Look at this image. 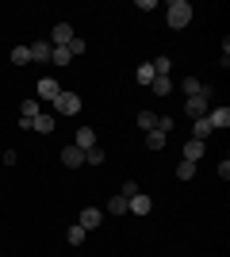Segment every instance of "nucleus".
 Wrapping results in <instances>:
<instances>
[{
    "mask_svg": "<svg viewBox=\"0 0 230 257\" xmlns=\"http://www.w3.org/2000/svg\"><path fill=\"white\" fill-rule=\"evenodd\" d=\"M165 142H169V135H161V131H146V146H150V150H165Z\"/></svg>",
    "mask_w": 230,
    "mask_h": 257,
    "instance_id": "19",
    "label": "nucleus"
},
{
    "mask_svg": "<svg viewBox=\"0 0 230 257\" xmlns=\"http://www.w3.org/2000/svg\"><path fill=\"white\" fill-rule=\"evenodd\" d=\"M62 85H58V77H39V104H54Z\"/></svg>",
    "mask_w": 230,
    "mask_h": 257,
    "instance_id": "4",
    "label": "nucleus"
},
{
    "mask_svg": "<svg viewBox=\"0 0 230 257\" xmlns=\"http://www.w3.org/2000/svg\"><path fill=\"white\" fill-rule=\"evenodd\" d=\"M85 238H88V230H85L81 223H73V226L66 230V242H69V246H85Z\"/></svg>",
    "mask_w": 230,
    "mask_h": 257,
    "instance_id": "17",
    "label": "nucleus"
},
{
    "mask_svg": "<svg viewBox=\"0 0 230 257\" xmlns=\"http://www.w3.org/2000/svg\"><path fill=\"white\" fill-rule=\"evenodd\" d=\"M62 165H69V169H81V165H85V150L69 142L66 150H62Z\"/></svg>",
    "mask_w": 230,
    "mask_h": 257,
    "instance_id": "7",
    "label": "nucleus"
},
{
    "mask_svg": "<svg viewBox=\"0 0 230 257\" xmlns=\"http://www.w3.org/2000/svg\"><path fill=\"white\" fill-rule=\"evenodd\" d=\"M211 100H215V88L203 85L196 96H188V100H184V115H188V119H203V115L211 111Z\"/></svg>",
    "mask_w": 230,
    "mask_h": 257,
    "instance_id": "2",
    "label": "nucleus"
},
{
    "mask_svg": "<svg viewBox=\"0 0 230 257\" xmlns=\"http://www.w3.org/2000/svg\"><path fill=\"white\" fill-rule=\"evenodd\" d=\"M85 39H77V35H73V39H69V46H66V50H69V58H77V54H85Z\"/></svg>",
    "mask_w": 230,
    "mask_h": 257,
    "instance_id": "28",
    "label": "nucleus"
},
{
    "mask_svg": "<svg viewBox=\"0 0 230 257\" xmlns=\"http://www.w3.org/2000/svg\"><path fill=\"white\" fill-rule=\"evenodd\" d=\"M127 211H134V215H150V211H153V200L138 192V196H131V200H127Z\"/></svg>",
    "mask_w": 230,
    "mask_h": 257,
    "instance_id": "12",
    "label": "nucleus"
},
{
    "mask_svg": "<svg viewBox=\"0 0 230 257\" xmlns=\"http://www.w3.org/2000/svg\"><path fill=\"white\" fill-rule=\"evenodd\" d=\"M199 88H203V81H196V77H192V73H188L184 81H180V92H184V100H188V96H196Z\"/></svg>",
    "mask_w": 230,
    "mask_h": 257,
    "instance_id": "22",
    "label": "nucleus"
},
{
    "mask_svg": "<svg viewBox=\"0 0 230 257\" xmlns=\"http://www.w3.org/2000/svg\"><path fill=\"white\" fill-rule=\"evenodd\" d=\"M150 88H153V96H169V92H173V88H176V81H173V77H153V81H150Z\"/></svg>",
    "mask_w": 230,
    "mask_h": 257,
    "instance_id": "13",
    "label": "nucleus"
},
{
    "mask_svg": "<svg viewBox=\"0 0 230 257\" xmlns=\"http://www.w3.org/2000/svg\"><path fill=\"white\" fill-rule=\"evenodd\" d=\"M27 50H31V62H50V54H54V46L50 43H43V39H39V43H27Z\"/></svg>",
    "mask_w": 230,
    "mask_h": 257,
    "instance_id": "10",
    "label": "nucleus"
},
{
    "mask_svg": "<svg viewBox=\"0 0 230 257\" xmlns=\"http://www.w3.org/2000/svg\"><path fill=\"white\" fill-rule=\"evenodd\" d=\"M192 177H196V165H192V161H180V165H176V181H192Z\"/></svg>",
    "mask_w": 230,
    "mask_h": 257,
    "instance_id": "26",
    "label": "nucleus"
},
{
    "mask_svg": "<svg viewBox=\"0 0 230 257\" xmlns=\"http://www.w3.org/2000/svg\"><path fill=\"white\" fill-rule=\"evenodd\" d=\"M119 196H127V200H131V196H138V181H127L123 184V192Z\"/></svg>",
    "mask_w": 230,
    "mask_h": 257,
    "instance_id": "30",
    "label": "nucleus"
},
{
    "mask_svg": "<svg viewBox=\"0 0 230 257\" xmlns=\"http://www.w3.org/2000/svg\"><path fill=\"white\" fill-rule=\"evenodd\" d=\"M153 73H157V77H169V69H173V58H169V54H161V58H153Z\"/></svg>",
    "mask_w": 230,
    "mask_h": 257,
    "instance_id": "20",
    "label": "nucleus"
},
{
    "mask_svg": "<svg viewBox=\"0 0 230 257\" xmlns=\"http://www.w3.org/2000/svg\"><path fill=\"white\" fill-rule=\"evenodd\" d=\"M203 154H207V142H199V139H188V142H184V161H192V165H196Z\"/></svg>",
    "mask_w": 230,
    "mask_h": 257,
    "instance_id": "11",
    "label": "nucleus"
},
{
    "mask_svg": "<svg viewBox=\"0 0 230 257\" xmlns=\"http://www.w3.org/2000/svg\"><path fill=\"white\" fill-rule=\"evenodd\" d=\"M104 211H108V215H127V196H111Z\"/></svg>",
    "mask_w": 230,
    "mask_h": 257,
    "instance_id": "24",
    "label": "nucleus"
},
{
    "mask_svg": "<svg viewBox=\"0 0 230 257\" xmlns=\"http://www.w3.org/2000/svg\"><path fill=\"white\" fill-rule=\"evenodd\" d=\"M50 65H58V69H62V65H69V50H66V46H54V54H50Z\"/></svg>",
    "mask_w": 230,
    "mask_h": 257,
    "instance_id": "25",
    "label": "nucleus"
},
{
    "mask_svg": "<svg viewBox=\"0 0 230 257\" xmlns=\"http://www.w3.org/2000/svg\"><path fill=\"white\" fill-rule=\"evenodd\" d=\"M134 123H138V131H153V127H157V111H150V107H142V111L134 115Z\"/></svg>",
    "mask_w": 230,
    "mask_h": 257,
    "instance_id": "16",
    "label": "nucleus"
},
{
    "mask_svg": "<svg viewBox=\"0 0 230 257\" xmlns=\"http://www.w3.org/2000/svg\"><path fill=\"white\" fill-rule=\"evenodd\" d=\"M85 165H104V150H100V146L85 150Z\"/></svg>",
    "mask_w": 230,
    "mask_h": 257,
    "instance_id": "27",
    "label": "nucleus"
},
{
    "mask_svg": "<svg viewBox=\"0 0 230 257\" xmlns=\"http://www.w3.org/2000/svg\"><path fill=\"white\" fill-rule=\"evenodd\" d=\"M39 111H43V104H39V100H23V104H20V119H35Z\"/></svg>",
    "mask_w": 230,
    "mask_h": 257,
    "instance_id": "23",
    "label": "nucleus"
},
{
    "mask_svg": "<svg viewBox=\"0 0 230 257\" xmlns=\"http://www.w3.org/2000/svg\"><path fill=\"white\" fill-rule=\"evenodd\" d=\"M153 131H161V135H169V131H173V115H165V111H161V115H157V127H153Z\"/></svg>",
    "mask_w": 230,
    "mask_h": 257,
    "instance_id": "29",
    "label": "nucleus"
},
{
    "mask_svg": "<svg viewBox=\"0 0 230 257\" xmlns=\"http://www.w3.org/2000/svg\"><path fill=\"white\" fill-rule=\"evenodd\" d=\"M73 39V27L69 23H54V31H50V46H69Z\"/></svg>",
    "mask_w": 230,
    "mask_h": 257,
    "instance_id": "9",
    "label": "nucleus"
},
{
    "mask_svg": "<svg viewBox=\"0 0 230 257\" xmlns=\"http://www.w3.org/2000/svg\"><path fill=\"white\" fill-rule=\"evenodd\" d=\"M153 77H157V73H153V65H150V62H142L138 69H134V81H138V85H146V88H150Z\"/></svg>",
    "mask_w": 230,
    "mask_h": 257,
    "instance_id": "18",
    "label": "nucleus"
},
{
    "mask_svg": "<svg viewBox=\"0 0 230 257\" xmlns=\"http://www.w3.org/2000/svg\"><path fill=\"white\" fill-rule=\"evenodd\" d=\"M12 65H31V50H27V46H12Z\"/></svg>",
    "mask_w": 230,
    "mask_h": 257,
    "instance_id": "21",
    "label": "nucleus"
},
{
    "mask_svg": "<svg viewBox=\"0 0 230 257\" xmlns=\"http://www.w3.org/2000/svg\"><path fill=\"white\" fill-rule=\"evenodd\" d=\"M77 223L85 226V230H100V223H104V211H100V207H85Z\"/></svg>",
    "mask_w": 230,
    "mask_h": 257,
    "instance_id": "8",
    "label": "nucleus"
},
{
    "mask_svg": "<svg viewBox=\"0 0 230 257\" xmlns=\"http://www.w3.org/2000/svg\"><path fill=\"white\" fill-rule=\"evenodd\" d=\"M54 127H58V115H50V111H39V115L31 119L35 135H54Z\"/></svg>",
    "mask_w": 230,
    "mask_h": 257,
    "instance_id": "6",
    "label": "nucleus"
},
{
    "mask_svg": "<svg viewBox=\"0 0 230 257\" xmlns=\"http://www.w3.org/2000/svg\"><path fill=\"white\" fill-rule=\"evenodd\" d=\"M81 111V96L77 92H69V88H62L54 100V115H77Z\"/></svg>",
    "mask_w": 230,
    "mask_h": 257,
    "instance_id": "3",
    "label": "nucleus"
},
{
    "mask_svg": "<svg viewBox=\"0 0 230 257\" xmlns=\"http://www.w3.org/2000/svg\"><path fill=\"white\" fill-rule=\"evenodd\" d=\"M215 173H219V181H226V177H230V161H226V158H222V161H219V165H215Z\"/></svg>",
    "mask_w": 230,
    "mask_h": 257,
    "instance_id": "31",
    "label": "nucleus"
},
{
    "mask_svg": "<svg viewBox=\"0 0 230 257\" xmlns=\"http://www.w3.org/2000/svg\"><path fill=\"white\" fill-rule=\"evenodd\" d=\"M207 123H211V131H226V127H230V107H226V104H211Z\"/></svg>",
    "mask_w": 230,
    "mask_h": 257,
    "instance_id": "5",
    "label": "nucleus"
},
{
    "mask_svg": "<svg viewBox=\"0 0 230 257\" xmlns=\"http://www.w3.org/2000/svg\"><path fill=\"white\" fill-rule=\"evenodd\" d=\"M165 23H169L173 31H184L188 23H192V4H188V0H169V4H165Z\"/></svg>",
    "mask_w": 230,
    "mask_h": 257,
    "instance_id": "1",
    "label": "nucleus"
},
{
    "mask_svg": "<svg viewBox=\"0 0 230 257\" xmlns=\"http://www.w3.org/2000/svg\"><path fill=\"white\" fill-rule=\"evenodd\" d=\"M215 131H211V123H207V115L203 119H192V139H199V142H207Z\"/></svg>",
    "mask_w": 230,
    "mask_h": 257,
    "instance_id": "15",
    "label": "nucleus"
},
{
    "mask_svg": "<svg viewBox=\"0 0 230 257\" xmlns=\"http://www.w3.org/2000/svg\"><path fill=\"white\" fill-rule=\"evenodd\" d=\"M73 146L92 150V146H96V131H92V127H81V131H77V139H73Z\"/></svg>",
    "mask_w": 230,
    "mask_h": 257,
    "instance_id": "14",
    "label": "nucleus"
}]
</instances>
